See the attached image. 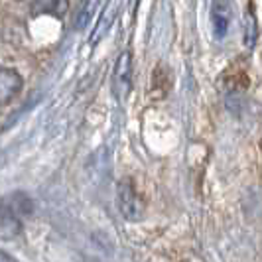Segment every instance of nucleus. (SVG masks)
<instances>
[{
	"label": "nucleus",
	"mask_w": 262,
	"mask_h": 262,
	"mask_svg": "<svg viewBox=\"0 0 262 262\" xmlns=\"http://www.w3.org/2000/svg\"><path fill=\"white\" fill-rule=\"evenodd\" d=\"M118 209L122 213V217L126 221H140L144 215V203L138 195V191L134 189L130 180H122L118 184L117 189Z\"/></svg>",
	"instance_id": "obj_1"
},
{
	"label": "nucleus",
	"mask_w": 262,
	"mask_h": 262,
	"mask_svg": "<svg viewBox=\"0 0 262 262\" xmlns=\"http://www.w3.org/2000/svg\"><path fill=\"white\" fill-rule=\"evenodd\" d=\"M132 85V55L130 52H122L117 57L113 71V93L117 99H124L130 93Z\"/></svg>",
	"instance_id": "obj_2"
},
{
	"label": "nucleus",
	"mask_w": 262,
	"mask_h": 262,
	"mask_svg": "<svg viewBox=\"0 0 262 262\" xmlns=\"http://www.w3.org/2000/svg\"><path fill=\"white\" fill-rule=\"evenodd\" d=\"M231 0H213L211 4V24H213V34L215 38H225L229 26H231Z\"/></svg>",
	"instance_id": "obj_3"
},
{
	"label": "nucleus",
	"mask_w": 262,
	"mask_h": 262,
	"mask_svg": "<svg viewBox=\"0 0 262 262\" xmlns=\"http://www.w3.org/2000/svg\"><path fill=\"white\" fill-rule=\"evenodd\" d=\"M22 79L12 69H0V103H8L18 95Z\"/></svg>",
	"instance_id": "obj_4"
},
{
	"label": "nucleus",
	"mask_w": 262,
	"mask_h": 262,
	"mask_svg": "<svg viewBox=\"0 0 262 262\" xmlns=\"http://www.w3.org/2000/svg\"><path fill=\"white\" fill-rule=\"evenodd\" d=\"M67 10V0H36V4L32 6L34 14H53V16H61Z\"/></svg>",
	"instance_id": "obj_5"
},
{
	"label": "nucleus",
	"mask_w": 262,
	"mask_h": 262,
	"mask_svg": "<svg viewBox=\"0 0 262 262\" xmlns=\"http://www.w3.org/2000/svg\"><path fill=\"white\" fill-rule=\"evenodd\" d=\"M256 36H258V26H256V18H254L252 4H250L249 14H247V24H245V43H247L249 48H254Z\"/></svg>",
	"instance_id": "obj_6"
},
{
	"label": "nucleus",
	"mask_w": 262,
	"mask_h": 262,
	"mask_svg": "<svg viewBox=\"0 0 262 262\" xmlns=\"http://www.w3.org/2000/svg\"><path fill=\"white\" fill-rule=\"evenodd\" d=\"M115 12H117V4L111 0V4L106 6V10H105V16L99 20V26H97V32H99V36H101V34H105L106 28H108V24L115 20ZM99 36H97V38H99Z\"/></svg>",
	"instance_id": "obj_7"
},
{
	"label": "nucleus",
	"mask_w": 262,
	"mask_h": 262,
	"mask_svg": "<svg viewBox=\"0 0 262 262\" xmlns=\"http://www.w3.org/2000/svg\"><path fill=\"white\" fill-rule=\"evenodd\" d=\"M0 262H18V260H14V258L10 256V254H8V252L0 250Z\"/></svg>",
	"instance_id": "obj_8"
}]
</instances>
